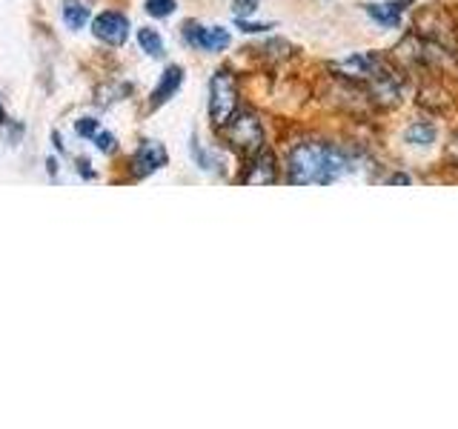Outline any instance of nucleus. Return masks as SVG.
I'll list each match as a JSON object with an SVG mask.
<instances>
[{
	"label": "nucleus",
	"instance_id": "16",
	"mask_svg": "<svg viewBox=\"0 0 458 429\" xmlns=\"http://www.w3.org/2000/svg\"><path fill=\"white\" fill-rule=\"evenodd\" d=\"M235 23H238L241 32H247V35L269 32V29H272V23H252V21H247V18H235Z\"/></svg>",
	"mask_w": 458,
	"mask_h": 429
},
{
	"label": "nucleus",
	"instance_id": "11",
	"mask_svg": "<svg viewBox=\"0 0 458 429\" xmlns=\"http://www.w3.org/2000/svg\"><path fill=\"white\" fill-rule=\"evenodd\" d=\"M138 43H140V49L147 52V55H152V57H161V55H164V40H161V35H157L155 29H149V26L138 29Z\"/></svg>",
	"mask_w": 458,
	"mask_h": 429
},
{
	"label": "nucleus",
	"instance_id": "12",
	"mask_svg": "<svg viewBox=\"0 0 458 429\" xmlns=\"http://www.w3.org/2000/svg\"><path fill=\"white\" fill-rule=\"evenodd\" d=\"M407 143H412V147H429V143L436 140V126L429 123H412L407 132H404Z\"/></svg>",
	"mask_w": 458,
	"mask_h": 429
},
{
	"label": "nucleus",
	"instance_id": "14",
	"mask_svg": "<svg viewBox=\"0 0 458 429\" xmlns=\"http://www.w3.org/2000/svg\"><path fill=\"white\" fill-rule=\"evenodd\" d=\"M75 132H78L81 138H95V135L100 132V123H98L95 118H81V121L75 123Z\"/></svg>",
	"mask_w": 458,
	"mask_h": 429
},
{
	"label": "nucleus",
	"instance_id": "20",
	"mask_svg": "<svg viewBox=\"0 0 458 429\" xmlns=\"http://www.w3.org/2000/svg\"><path fill=\"white\" fill-rule=\"evenodd\" d=\"M4 121H6V114H4V109H0V126H4Z\"/></svg>",
	"mask_w": 458,
	"mask_h": 429
},
{
	"label": "nucleus",
	"instance_id": "3",
	"mask_svg": "<svg viewBox=\"0 0 458 429\" xmlns=\"http://www.w3.org/2000/svg\"><path fill=\"white\" fill-rule=\"evenodd\" d=\"M238 112V83L229 69H218L209 80V118L215 126H224Z\"/></svg>",
	"mask_w": 458,
	"mask_h": 429
},
{
	"label": "nucleus",
	"instance_id": "18",
	"mask_svg": "<svg viewBox=\"0 0 458 429\" xmlns=\"http://www.w3.org/2000/svg\"><path fill=\"white\" fill-rule=\"evenodd\" d=\"M78 169H81V175H83V178H95V172L89 169V161H83V157L78 161Z\"/></svg>",
	"mask_w": 458,
	"mask_h": 429
},
{
	"label": "nucleus",
	"instance_id": "6",
	"mask_svg": "<svg viewBox=\"0 0 458 429\" xmlns=\"http://www.w3.org/2000/svg\"><path fill=\"white\" fill-rule=\"evenodd\" d=\"M169 161L166 149L157 140H140V147L135 149L132 161H129V169H132L135 178H149L157 169H164Z\"/></svg>",
	"mask_w": 458,
	"mask_h": 429
},
{
	"label": "nucleus",
	"instance_id": "10",
	"mask_svg": "<svg viewBox=\"0 0 458 429\" xmlns=\"http://www.w3.org/2000/svg\"><path fill=\"white\" fill-rule=\"evenodd\" d=\"M86 21H89V9H86L81 0H66L64 4V23L69 29H81Z\"/></svg>",
	"mask_w": 458,
	"mask_h": 429
},
{
	"label": "nucleus",
	"instance_id": "15",
	"mask_svg": "<svg viewBox=\"0 0 458 429\" xmlns=\"http://www.w3.org/2000/svg\"><path fill=\"white\" fill-rule=\"evenodd\" d=\"M233 12L235 18H250L258 12V0H233Z\"/></svg>",
	"mask_w": 458,
	"mask_h": 429
},
{
	"label": "nucleus",
	"instance_id": "7",
	"mask_svg": "<svg viewBox=\"0 0 458 429\" xmlns=\"http://www.w3.org/2000/svg\"><path fill=\"white\" fill-rule=\"evenodd\" d=\"M247 186H264V183H276L278 181V166H276V157L272 152H258L252 157V164L247 169V175L241 178Z\"/></svg>",
	"mask_w": 458,
	"mask_h": 429
},
{
	"label": "nucleus",
	"instance_id": "17",
	"mask_svg": "<svg viewBox=\"0 0 458 429\" xmlns=\"http://www.w3.org/2000/svg\"><path fill=\"white\" fill-rule=\"evenodd\" d=\"M92 140H95V147H98L100 152H112V149H114V135H112V132H104V129H100V132H98Z\"/></svg>",
	"mask_w": 458,
	"mask_h": 429
},
{
	"label": "nucleus",
	"instance_id": "5",
	"mask_svg": "<svg viewBox=\"0 0 458 429\" xmlns=\"http://www.w3.org/2000/svg\"><path fill=\"white\" fill-rule=\"evenodd\" d=\"M183 40L190 46L200 52H224L229 46V32L224 26H198V23H186L183 26Z\"/></svg>",
	"mask_w": 458,
	"mask_h": 429
},
{
	"label": "nucleus",
	"instance_id": "9",
	"mask_svg": "<svg viewBox=\"0 0 458 429\" xmlns=\"http://www.w3.org/2000/svg\"><path fill=\"white\" fill-rule=\"evenodd\" d=\"M407 0H393V4H367V14L376 23L386 26V29H398L401 26V18H404L407 12Z\"/></svg>",
	"mask_w": 458,
	"mask_h": 429
},
{
	"label": "nucleus",
	"instance_id": "19",
	"mask_svg": "<svg viewBox=\"0 0 458 429\" xmlns=\"http://www.w3.org/2000/svg\"><path fill=\"white\" fill-rule=\"evenodd\" d=\"M47 166H49V175H52V178H57V161H52V157H49Z\"/></svg>",
	"mask_w": 458,
	"mask_h": 429
},
{
	"label": "nucleus",
	"instance_id": "4",
	"mask_svg": "<svg viewBox=\"0 0 458 429\" xmlns=\"http://www.w3.org/2000/svg\"><path fill=\"white\" fill-rule=\"evenodd\" d=\"M92 35L106 46H123L129 40V18L123 12H100L92 21Z\"/></svg>",
	"mask_w": 458,
	"mask_h": 429
},
{
	"label": "nucleus",
	"instance_id": "1",
	"mask_svg": "<svg viewBox=\"0 0 458 429\" xmlns=\"http://www.w3.org/2000/svg\"><path fill=\"white\" fill-rule=\"evenodd\" d=\"M286 169H290V183L295 186H310V183L327 186L355 172V161L347 152H341L335 147L307 140V143H298L290 152Z\"/></svg>",
	"mask_w": 458,
	"mask_h": 429
},
{
	"label": "nucleus",
	"instance_id": "8",
	"mask_svg": "<svg viewBox=\"0 0 458 429\" xmlns=\"http://www.w3.org/2000/svg\"><path fill=\"white\" fill-rule=\"evenodd\" d=\"M181 83H183V69L175 66V63L166 66V69H164V75H161V80H157V86H155L152 95H149V106H152V109L164 106L166 100L175 97V92L181 89Z\"/></svg>",
	"mask_w": 458,
	"mask_h": 429
},
{
	"label": "nucleus",
	"instance_id": "2",
	"mask_svg": "<svg viewBox=\"0 0 458 429\" xmlns=\"http://www.w3.org/2000/svg\"><path fill=\"white\" fill-rule=\"evenodd\" d=\"M221 132L229 147L243 157H255L264 149V126L252 112H235L233 118L221 126Z\"/></svg>",
	"mask_w": 458,
	"mask_h": 429
},
{
	"label": "nucleus",
	"instance_id": "13",
	"mask_svg": "<svg viewBox=\"0 0 458 429\" xmlns=\"http://www.w3.org/2000/svg\"><path fill=\"white\" fill-rule=\"evenodd\" d=\"M143 6H147V12L152 14V18H169L178 4H175V0H147Z\"/></svg>",
	"mask_w": 458,
	"mask_h": 429
}]
</instances>
